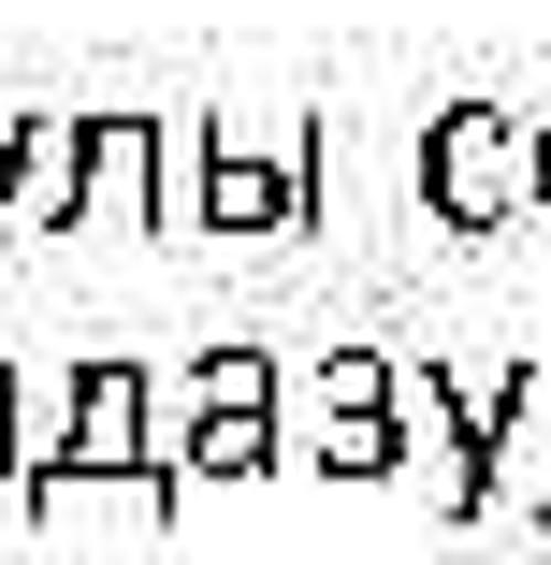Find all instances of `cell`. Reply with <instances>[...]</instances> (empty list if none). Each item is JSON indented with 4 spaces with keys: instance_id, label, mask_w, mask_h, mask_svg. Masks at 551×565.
<instances>
[{
    "instance_id": "obj_1",
    "label": "cell",
    "mask_w": 551,
    "mask_h": 565,
    "mask_svg": "<svg viewBox=\"0 0 551 565\" xmlns=\"http://www.w3.org/2000/svg\"><path fill=\"white\" fill-rule=\"evenodd\" d=\"M146 363L131 349H102V363H73V420H59V449H30V508L44 522H73V508H131V522H174V449H146Z\"/></svg>"
},
{
    "instance_id": "obj_2",
    "label": "cell",
    "mask_w": 551,
    "mask_h": 565,
    "mask_svg": "<svg viewBox=\"0 0 551 565\" xmlns=\"http://www.w3.org/2000/svg\"><path fill=\"white\" fill-rule=\"evenodd\" d=\"M537 203V117L522 102H451L421 117V217L435 233H508Z\"/></svg>"
},
{
    "instance_id": "obj_3",
    "label": "cell",
    "mask_w": 551,
    "mask_h": 565,
    "mask_svg": "<svg viewBox=\"0 0 551 565\" xmlns=\"http://www.w3.org/2000/svg\"><path fill=\"white\" fill-rule=\"evenodd\" d=\"M392 435H406V479L451 508V522H479V508H494V435H479V392H451L435 363H392Z\"/></svg>"
},
{
    "instance_id": "obj_4",
    "label": "cell",
    "mask_w": 551,
    "mask_h": 565,
    "mask_svg": "<svg viewBox=\"0 0 551 565\" xmlns=\"http://www.w3.org/2000/svg\"><path fill=\"white\" fill-rule=\"evenodd\" d=\"M290 217H319V146L218 131V160H203V233H290Z\"/></svg>"
},
{
    "instance_id": "obj_5",
    "label": "cell",
    "mask_w": 551,
    "mask_h": 565,
    "mask_svg": "<svg viewBox=\"0 0 551 565\" xmlns=\"http://www.w3.org/2000/svg\"><path fill=\"white\" fill-rule=\"evenodd\" d=\"M87 217V117H15V160H0V247Z\"/></svg>"
},
{
    "instance_id": "obj_6",
    "label": "cell",
    "mask_w": 551,
    "mask_h": 565,
    "mask_svg": "<svg viewBox=\"0 0 551 565\" xmlns=\"http://www.w3.org/2000/svg\"><path fill=\"white\" fill-rule=\"evenodd\" d=\"M276 465H290L276 406H189V420H174V493H189V479L233 493V479H276Z\"/></svg>"
},
{
    "instance_id": "obj_7",
    "label": "cell",
    "mask_w": 551,
    "mask_h": 565,
    "mask_svg": "<svg viewBox=\"0 0 551 565\" xmlns=\"http://www.w3.org/2000/svg\"><path fill=\"white\" fill-rule=\"evenodd\" d=\"M87 217L102 233H160V131L146 117H87Z\"/></svg>"
},
{
    "instance_id": "obj_8",
    "label": "cell",
    "mask_w": 551,
    "mask_h": 565,
    "mask_svg": "<svg viewBox=\"0 0 551 565\" xmlns=\"http://www.w3.org/2000/svg\"><path fill=\"white\" fill-rule=\"evenodd\" d=\"M305 465L319 479H406V435H392V406H349V420L305 435Z\"/></svg>"
},
{
    "instance_id": "obj_9",
    "label": "cell",
    "mask_w": 551,
    "mask_h": 565,
    "mask_svg": "<svg viewBox=\"0 0 551 565\" xmlns=\"http://www.w3.org/2000/svg\"><path fill=\"white\" fill-rule=\"evenodd\" d=\"M160 131V233H203V160H218V117H146Z\"/></svg>"
},
{
    "instance_id": "obj_10",
    "label": "cell",
    "mask_w": 551,
    "mask_h": 565,
    "mask_svg": "<svg viewBox=\"0 0 551 565\" xmlns=\"http://www.w3.org/2000/svg\"><path fill=\"white\" fill-rule=\"evenodd\" d=\"M0 479H30V435H15V363H0Z\"/></svg>"
},
{
    "instance_id": "obj_11",
    "label": "cell",
    "mask_w": 551,
    "mask_h": 565,
    "mask_svg": "<svg viewBox=\"0 0 551 565\" xmlns=\"http://www.w3.org/2000/svg\"><path fill=\"white\" fill-rule=\"evenodd\" d=\"M537 217H551V117H537Z\"/></svg>"
}]
</instances>
